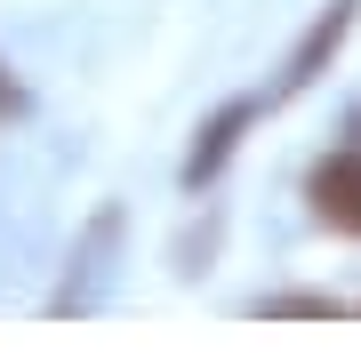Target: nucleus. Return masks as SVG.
Masks as SVG:
<instances>
[{
	"mask_svg": "<svg viewBox=\"0 0 361 361\" xmlns=\"http://www.w3.org/2000/svg\"><path fill=\"white\" fill-rule=\"evenodd\" d=\"M305 209L337 241H361V145H337L305 169Z\"/></svg>",
	"mask_w": 361,
	"mask_h": 361,
	"instance_id": "obj_1",
	"label": "nucleus"
},
{
	"mask_svg": "<svg viewBox=\"0 0 361 361\" xmlns=\"http://www.w3.org/2000/svg\"><path fill=\"white\" fill-rule=\"evenodd\" d=\"M16 104H25V97H16V80L0 73V113H16Z\"/></svg>",
	"mask_w": 361,
	"mask_h": 361,
	"instance_id": "obj_5",
	"label": "nucleus"
},
{
	"mask_svg": "<svg viewBox=\"0 0 361 361\" xmlns=\"http://www.w3.org/2000/svg\"><path fill=\"white\" fill-rule=\"evenodd\" d=\"M353 16H361V0H329V8H322V16L305 25V40L289 49V65H281V89H273V97H297V89H313V73H322L337 49H345Z\"/></svg>",
	"mask_w": 361,
	"mask_h": 361,
	"instance_id": "obj_3",
	"label": "nucleus"
},
{
	"mask_svg": "<svg viewBox=\"0 0 361 361\" xmlns=\"http://www.w3.org/2000/svg\"><path fill=\"white\" fill-rule=\"evenodd\" d=\"M265 113V97H233V104H217V113L201 121V137H193V153H185V193H201V185H217L225 177V161L241 153V137H249V121Z\"/></svg>",
	"mask_w": 361,
	"mask_h": 361,
	"instance_id": "obj_2",
	"label": "nucleus"
},
{
	"mask_svg": "<svg viewBox=\"0 0 361 361\" xmlns=\"http://www.w3.org/2000/svg\"><path fill=\"white\" fill-rule=\"evenodd\" d=\"M265 322H345V297H322V289H289V297H265Z\"/></svg>",
	"mask_w": 361,
	"mask_h": 361,
	"instance_id": "obj_4",
	"label": "nucleus"
}]
</instances>
